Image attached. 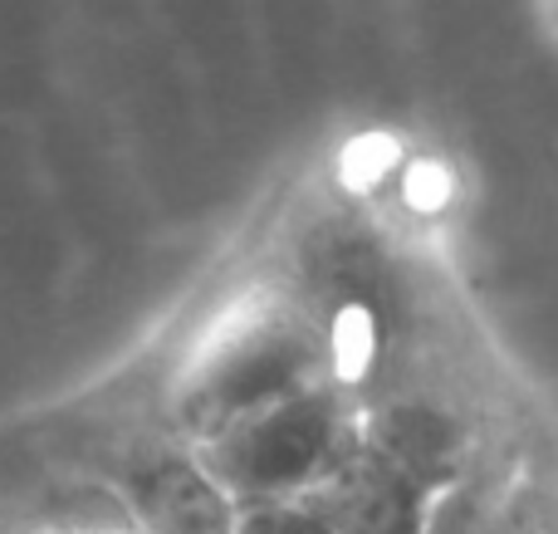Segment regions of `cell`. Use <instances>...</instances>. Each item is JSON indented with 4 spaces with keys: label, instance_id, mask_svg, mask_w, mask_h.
<instances>
[{
    "label": "cell",
    "instance_id": "cell-1",
    "mask_svg": "<svg viewBox=\"0 0 558 534\" xmlns=\"http://www.w3.org/2000/svg\"><path fill=\"white\" fill-rule=\"evenodd\" d=\"M314 383V343L275 304H251L216 324L206 349L186 363L177 412L196 441L231 427L235 417Z\"/></svg>",
    "mask_w": 558,
    "mask_h": 534
},
{
    "label": "cell",
    "instance_id": "cell-2",
    "mask_svg": "<svg viewBox=\"0 0 558 534\" xmlns=\"http://www.w3.org/2000/svg\"><path fill=\"white\" fill-rule=\"evenodd\" d=\"M343 437L348 427L338 422L333 398L318 383H308L196 441V457L235 506L299 500L328 471Z\"/></svg>",
    "mask_w": 558,
    "mask_h": 534
},
{
    "label": "cell",
    "instance_id": "cell-3",
    "mask_svg": "<svg viewBox=\"0 0 558 534\" xmlns=\"http://www.w3.org/2000/svg\"><path fill=\"white\" fill-rule=\"evenodd\" d=\"M436 496L441 490L432 481L377 447L367 432H348L328 471L299 500L338 534H432Z\"/></svg>",
    "mask_w": 558,
    "mask_h": 534
},
{
    "label": "cell",
    "instance_id": "cell-4",
    "mask_svg": "<svg viewBox=\"0 0 558 534\" xmlns=\"http://www.w3.org/2000/svg\"><path fill=\"white\" fill-rule=\"evenodd\" d=\"M133 515L147 534H235V506L202 457H157L128 481Z\"/></svg>",
    "mask_w": 558,
    "mask_h": 534
},
{
    "label": "cell",
    "instance_id": "cell-5",
    "mask_svg": "<svg viewBox=\"0 0 558 534\" xmlns=\"http://www.w3.org/2000/svg\"><path fill=\"white\" fill-rule=\"evenodd\" d=\"M235 534H338V530L304 500H255V506H241Z\"/></svg>",
    "mask_w": 558,
    "mask_h": 534
},
{
    "label": "cell",
    "instance_id": "cell-6",
    "mask_svg": "<svg viewBox=\"0 0 558 534\" xmlns=\"http://www.w3.org/2000/svg\"><path fill=\"white\" fill-rule=\"evenodd\" d=\"M544 5H549V15H554V25H558V0H544Z\"/></svg>",
    "mask_w": 558,
    "mask_h": 534
}]
</instances>
